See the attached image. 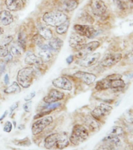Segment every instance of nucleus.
Masks as SVG:
<instances>
[{"label": "nucleus", "mask_w": 133, "mask_h": 150, "mask_svg": "<svg viewBox=\"0 0 133 150\" xmlns=\"http://www.w3.org/2000/svg\"><path fill=\"white\" fill-rule=\"evenodd\" d=\"M9 54L8 51V45L4 44L0 45V56L1 57H6Z\"/></svg>", "instance_id": "32"}, {"label": "nucleus", "mask_w": 133, "mask_h": 150, "mask_svg": "<svg viewBox=\"0 0 133 150\" xmlns=\"http://www.w3.org/2000/svg\"><path fill=\"white\" fill-rule=\"evenodd\" d=\"M69 144H70V140L68 138L67 133L60 134L57 142H56V147L58 149H63L68 147Z\"/></svg>", "instance_id": "19"}, {"label": "nucleus", "mask_w": 133, "mask_h": 150, "mask_svg": "<svg viewBox=\"0 0 133 150\" xmlns=\"http://www.w3.org/2000/svg\"><path fill=\"white\" fill-rule=\"evenodd\" d=\"M69 25H70V21L67 20L65 22H63V23H61L60 25L57 26V28L56 29V31L57 34L59 35H63V34H65L68 30V28H69Z\"/></svg>", "instance_id": "28"}, {"label": "nucleus", "mask_w": 133, "mask_h": 150, "mask_svg": "<svg viewBox=\"0 0 133 150\" xmlns=\"http://www.w3.org/2000/svg\"><path fill=\"white\" fill-rule=\"evenodd\" d=\"M73 60H74V56H68V58H67V59H66V62H67V63L68 64H70V63H72Z\"/></svg>", "instance_id": "40"}, {"label": "nucleus", "mask_w": 133, "mask_h": 150, "mask_svg": "<svg viewBox=\"0 0 133 150\" xmlns=\"http://www.w3.org/2000/svg\"><path fill=\"white\" fill-rule=\"evenodd\" d=\"M35 96V91H32V92H31L29 95H28V96H26L25 98H24V99H25V101H31V99H32Z\"/></svg>", "instance_id": "38"}, {"label": "nucleus", "mask_w": 133, "mask_h": 150, "mask_svg": "<svg viewBox=\"0 0 133 150\" xmlns=\"http://www.w3.org/2000/svg\"><path fill=\"white\" fill-rule=\"evenodd\" d=\"M18 45L23 51L26 49V35L23 32H20L18 35Z\"/></svg>", "instance_id": "30"}, {"label": "nucleus", "mask_w": 133, "mask_h": 150, "mask_svg": "<svg viewBox=\"0 0 133 150\" xmlns=\"http://www.w3.org/2000/svg\"><path fill=\"white\" fill-rule=\"evenodd\" d=\"M62 45H63V41L59 38H51L47 44L49 50L52 52H58L62 47Z\"/></svg>", "instance_id": "20"}, {"label": "nucleus", "mask_w": 133, "mask_h": 150, "mask_svg": "<svg viewBox=\"0 0 133 150\" xmlns=\"http://www.w3.org/2000/svg\"><path fill=\"white\" fill-rule=\"evenodd\" d=\"M12 128H13V126H12V124L9 121H7L6 124H5V126L3 127V131L6 133H9L10 131H12Z\"/></svg>", "instance_id": "34"}, {"label": "nucleus", "mask_w": 133, "mask_h": 150, "mask_svg": "<svg viewBox=\"0 0 133 150\" xmlns=\"http://www.w3.org/2000/svg\"><path fill=\"white\" fill-rule=\"evenodd\" d=\"M124 134V130L122 127L119 126H115L113 127L111 130L109 131V133H108V135H114V136H122V134Z\"/></svg>", "instance_id": "29"}, {"label": "nucleus", "mask_w": 133, "mask_h": 150, "mask_svg": "<svg viewBox=\"0 0 133 150\" xmlns=\"http://www.w3.org/2000/svg\"><path fill=\"white\" fill-rule=\"evenodd\" d=\"M38 57L43 62H48L52 59V54L48 49H40L38 51Z\"/></svg>", "instance_id": "26"}, {"label": "nucleus", "mask_w": 133, "mask_h": 150, "mask_svg": "<svg viewBox=\"0 0 133 150\" xmlns=\"http://www.w3.org/2000/svg\"><path fill=\"white\" fill-rule=\"evenodd\" d=\"M74 76L79 78L86 84H92L96 79V76L91 73L84 72V71H78L74 74Z\"/></svg>", "instance_id": "16"}, {"label": "nucleus", "mask_w": 133, "mask_h": 150, "mask_svg": "<svg viewBox=\"0 0 133 150\" xmlns=\"http://www.w3.org/2000/svg\"><path fill=\"white\" fill-rule=\"evenodd\" d=\"M17 145H23V146H28V145H31V142L29 141L28 138H24V139H23V140L19 141Z\"/></svg>", "instance_id": "36"}, {"label": "nucleus", "mask_w": 133, "mask_h": 150, "mask_svg": "<svg viewBox=\"0 0 133 150\" xmlns=\"http://www.w3.org/2000/svg\"><path fill=\"white\" fill-rule=\"evenodd\" d=\"M69 44L70 47L78 49L82 45L85 44V39L83 36L78 35L77 33H72L69 38Z\"/></svg>", "instance_id": "15"}, {"label": "nucleus", "mask_w": 133, "mask_h": 150, "mask_svg": "<svg viewBox=\"0 0 133 150\" xmlns=\"http://www.w3.org/2000/svg\"><path fill=\"white\" fill-rule=\"evenodd\" d=\"M24 61L28 65H40V64H42V62L38 56H37L32 52H28V53L26 54Z\"/></svg>", "instance_id": "22"}, {"label": "nucleus", "mask_w": 133, "mask_h": 150, "mask_svg": "<svg viewBox=\"0 0 133 150\" xmlns=\"http://www.w3.org/2000/svg\"><path fill=\"white\" fill-rule=\"evenodd\" d=\"M14 17L10 13V12L7 10H2L0 12V22L2 24L5 26L9 25L10 23H13Z\"/></svg>", "instance_id": "21"}, {"label": "nucleus", "mask_w": 133, "mask_h": 150, "mask_svg": "<svg viewBox=\"0 0 133 150\" xmlns=\"http://www.w3.org/2000/svg\"><path fill=\"white\" fill-rule=\"evenodd\" d=\"M122 59V55L121 53L109 54L102 59L100 64L104 67H110L117 64Z\"/></svg>", "instance_id": "12"}, {"label": "nucleus", "mask_w": 133, "mask_h": 150, "mask_svg": "<svg viewBox=\"0 0 133 150\" xmlns=\"http://www.w3.org/2000/svg\"><path fill=\"white\" fill-rule=\"evenodd\" d=\"M63 97H64V94L63 92H61V91H58L56 89H53L43 98V100L47 104H51V103H56V102L63 99Z\"/></svg>", "instance_id": "14"}, {"label": "nucleus", "mask_w": 133, "mask_h": 150, "mask_svg": "<svg viewBox=\"0 0 133 150\" xmlns=\"http://www.w3.org/2000/svg\"><path fill=\"white\" fill-rule=\"evenodd\" d=\"M100 45V43L97 41L90 42L87 44L82 45L77 49V52L75 54V56L78 59H82L85 56H88L89 54H92L96 49H98Z\"/></svg>", "instance_id": "4"}, {"label": "nucleus", "mask_w": 133, "mask_h": 150, "mask_svg": "<svg viewBox=\"0 0 133 150\" xmlns=\"http://www.w3.org/2000/svg\"><path fill=\"white\" fill-rule=\"evenodd\" d=\"M21 50L22 49L19 46L18 44H13L10 47V54L12 56H19L21 54Z\"/></svg>", "instance_id": "31"}, {"label": "nucleus", "mask_w": 133, "mask_h": 150, "mask_svg": "<svg viewBox=\"0 0 133 150\" xmlns=\"http://www.w3.org/2000/svg\"><path fill=\"white\" fill-rule=\"evenodd\" d=\"M89 6L92 13L96 16H103L107 9V7L102 0H91Z\"/></svg>", "instance_id": "8"}, {"label": "nucleus", "mask_w": 133, "mask_h": 150, "mask_svg": "<svg viewBox=\"0 0 133 150\" xmlns=\"http://www.w3.org/2000/svg\"><path fill=\"white\" fill-rule=\"evenodd\" d=\"M60 105V103H51V104H49L47 106L44 107V109H43L39 113H38V114L35 115V117H34V119L36 120L38 119V118L39 119V118H41L42 117H45L46 115L49 114V113H50L52 111H53V110H55L56 109H57Z\"/></svg>", "instance_id": "18"}, {"label": "nucleus", "mask_w": 133, "mask_h": 150, "mask_svg": "<svg viewBox=\"0 0 133 150\" xmlns=\"http://www.w3.org/2000/svg\"><path fill=\"white\" fill-rule=\"evenodd\" d=\"M100 58V53H99V52L89 54V55L85 56L83 58L78 59V60L77 61V63L81 67H89L95 65L98 62Z\"/></svg>", "instance_id": "10"}, {"label": "nucleus", "mask_w": 133, "mask_h": 150, "mask_svg": "<svg viewBox=\"0 0 133 150\" xmlns=\"http://www.w3.org/2000/svg\"><path fill=\"white\" fill-rule=\"evenodd\" d=\"M38 30H39L40 35L43 38L46 40H50L51 38H53V33H52V30L49 28L41 25L40 27H38Z\"/></svg>", "instance_id": "25"}, {"label": "nucleus", "mask_w": 133, "mask_h": 150, "mask_svg": "<svg viewBox=\"0 0 133 150\" xmlns=\"http://www.w3.org/2000/svg\"><path fill=\"white\" fill-rule=\"evenodd\" d=\"M18 102H16V103H14V105H12L11 106H10V112H13L14 111V110H16V108L18 107Z\"/></svg>", "instance_id": "39"}, {"label": "nucleus", "mask_w": 133, "mask_h": 150, "mask_svg": "<svg viewBox=\"0 0 133 150\" xmlns=\"http://www.w3.org/2000/svg\"><path fill=\"white\" fill-rule=\"evenodd\" d=\"M7 114H8V111H5L4 113H3V115H2V117H0V121H2V120L4 119L5 117H6V115H7Z\"/></svg>", "instance_id": "42"}, {"label": "nucleus", "mask_w": 133, "mask_h": 150, "mask_svg": "<svg viewBox=\"0 0 133 150\" xmlns=\"http://www.w3.org/2000/svg\"><path fill=\"white\" fill-rule=\"evenodd\" d=\"M35 70L32 67H24L17 74V83L24 88H29L33 82Z\"/></svg>", "instance_id": "3"}, {"label": "nucleus", "mask_w": 133, "mask_h": 150, "mask_svg": "<svg viewBox=\"0 0 133 150\" xmlns=\"http://www.w3.org/2000/svg\"><path fill=\"white\" fill-rule=\"evenodd\" d=\"M53 122V117L50 116L47 117H43L35 121L32 125L31 127V131L34 135H37L40 134L46 127H48L49 124Z\"/></svg>", "instance_id": "5"}, {"label": "nucleus", "mask_w": 133, "mask_h": 150, "mask_svg": "<svg viewBox=\"0 0 133 150\" xmlns=\"http://www.w3.org/2000/svg\"><path fill=\"white\" fill-rule=\"evenodd\" d=\"M129 121L131 122L132 124H133V114H132L130 116V118H129Z\"/></svg>", "instance_id": "43"}, {"label": "nucleus", "mask_w": 133, "mask_h": 150, "mask_svg": "<svg viewBox=\"0 0 133 150\" xmlns=\"http://www.w3.org/2000/svg\"><path fill=\"white\" fill-rule=\"evenodd\" d=\"M74 30L76 31L77 34L82 35L83 37L93 38L96 30L94 27L90 25H81V24H75L74 26Z\"/></svg>", "instance_id": "9"}, {"label": "nucleus", "mask_w": 133, "mask_h": 150, "mask_svg": "<svg viewBox=\"0 0 133 150\" xmlns=\"http://www.w3.org/2000/svg\"><path fill=\"white\" fill-rule=\"evenodd\" d=\"M59 135H60L59 133H53L47 136L44 140L45 148L47 149H51L53 147H55Z\"/></svg>", "instance_id": "17"}, {"label": "nucleus", "mask_w": 133, "mask_h": 150, "mask_svg": "<svg viewBox=\"0 0 133 150\" xmlns=\"http://www.w3.org/2000/svg\"><path fill=\"white\" fill-rule=\"evenodd\" d=\"M19 129H23V125H21V127H19Z\"/></svg>", "instance_id": "45"}, {"label": "nucleus", "mask_w": 133, "mask_h": 150, "mask_svg": "<svg viewBox=\"0 0 133 150\" xmlns=\"http://www.w3.org/2000/svg\"><path fill=\"white\" fill-rule=\"evenodd\" d=\"M89 138V131L85 127L76 124L73 127L72 131L70 134V143L75 145H78L81 143L84 142L87 138Z\"/></svg>", "instance_id": "1"}, {"label": "nucleus", "mask_w": 133, "mask_h": 150, "mask_svg": "<svg viewBox=\"0 0 133 150\" xmlns=\"http://www.w3.org/2000/svg\"><path fill=\"white\" fill-rule=\"evenodd\" d=\"M110 81V88L114 91H122L125 87V83L122 79V75L111 74L107 77Z\"/></svg>", "instance_id": "7"}, {"label": "nucleus", "mask_w": 133, "mask_h": 150, "mask_svg": "<svg viewBox=\"0 0 133 150\" xmlns=\"http://www.w3.org/2000/svg\"><path fill=\"white\" fill-rule=\"evenodd\" d=\"M4 83L6 85L9 84V74H6L4 77Z\"/></svg>", "instance_id": "41"}, {"label": "nucleus", "mask_w": 133, "mask_h": 150, "mask_svg": "<svg viewBox=\"0 0 133 150\" xmlns=\"http://www.w3.org/2000/svg\"><path fill=\"white\" fill-rule=\"evenodd\" d=\"M3 32H4V31H3V29H2V28L0 27V35H2V34H3Z\"/></svg>", "instance_id": "44"}, {"label": "nucleus", "mask_w": 133, "mask_h": 150, "mask_svg": "<svg viewBox=\"0 0 133 150\" xmlns=\"http://www.w3.org/2000/svg\"><path fill=\"white\" fill-rule=\"evenodd\" d=\"M112 110V107L107 104L102 103L100 105L96 107L91 112V116L98 121H100L103 117L107 116Z\"/></svg>", "instance_id": "6"}, {"label": "nucleus", "mask_w": 133, "mask_h": 150, "mask_svg": "<svg viewBox=\"0 0 133 150\" xmlns=\"http://www.w3.org/2000/svg\"><path fill=\"white\" fill-rule=\"evenodd\" d=\"M85 124L87 127H89V129L91 131H96L100 129V124H99L98 120H96V119H94L93 117H87L85 119Z\"/></svg>", "instance_id": "24"}, {"label": "nucleus", "mask_w": 133, "mask_h": 150, "mask_svg": "<svg viewBox=\"0 0 133 150\" xmlns=\"http://www.w3.org/2000/svg\"><path fill=\"white\" fill-rule=\"evenodd\" d=\"M6 6L9 10L17 11L22 8V2L21 0H6Z\"/></svg>", "instance_id": "23"}, {"label": "nucleus", "mask_w": 133, "mask_h": 150, "mask_svg": "<svg viewBox=\"0 0 133 150\" xmlns=\"http://www.w3.org/2000/svg\"><path fill=\"white\" fill-rule=\"evenodd\" d=\"M20 91H21V87H20L17 82H14L11 85L7 87L4 90V92L6 94L18 93Z\"/></svg>", "instance_id": "27"}, {"label": "nucleus", "mask_w": 133, "mask_h": 150, "mask_svg": "<svg viewBox=\"0 0 133 150\" xmlns=\"http://www.w3.org/2000/svg\"><path fill=\"white\" fill-rule=\"evenodd\" d=\"M5 68H6V61L0 60V77L5 71Z\"/></svg>", "instance_id": "37"}, {"label": "nucleus", "mask_w": 133, "mask_h": 150, "mask_svg": "<svg viewBox=\"0 0 133 150\" xmlns=\"http://www.w3.org/2000/svg\"><path fill=\"white\" fill-rule=\"evenodd\" d=\"M53 84L57 88L70 91L72 89V84L68 78L66 77H60L53 81Z\"/></svg>", "instance_id": "13"}, {"label": "nucleus", "mask_w": 133, "mask_h": 150, "mask_svg": "<svg viewBox=\"0 0 133 150\" xmlns=\"http://www.w3.org/2000/svg\"><path fill=\"white\" fill-rule=\"evenodd\" d=\"M113 2L120 9L123 10V9H125L127 8L126 3L124 1H122V0H113Z\"/></svg>", "instance_id": "33"}, {"label": "nucleus", "mask_w": 133, "mask_h": 150, "mask_svg": "<svg viewBox=\"0 0 133 150\" xmlns=\"http://www.w3.org/2000/svg\"><path fill=\"white\" fill-rule=\"evenodd\" d=\"M42 20L46 24L51 27H57L68 20V16L63 12L53 11L48 12L42 16Z\"/></svg>", "instance_id": "2"}, {"label": "nucleus", "mask_w": 133, "mask_h": 150, "mask_svg": "<svg viewBox=\"0 0 133 150\" xmlns=\"http://www.w3.org/2000/svg\"><path fill=\"white\" fill-rule=\"evenodd\" d=\"M31 101H26V103L23 104V109L26 112H30L31 110Z\"/></svg>", "instance_id": "35"}, {"label": "nucleus", "mask_w": 133, "mask_h": 150, "mask_svg": "<svg viewBox=\"0 0 133 150\" xmlns=\"http://www.w3.org/2000/svg\"><path fill=\"white\" fill-rule=\"evenodd\" d=\"M78 6L77 0H59L57 4L58 11L70 12L75 9Z\"/></svg>", "instance_id": "11"}]
</instances>
